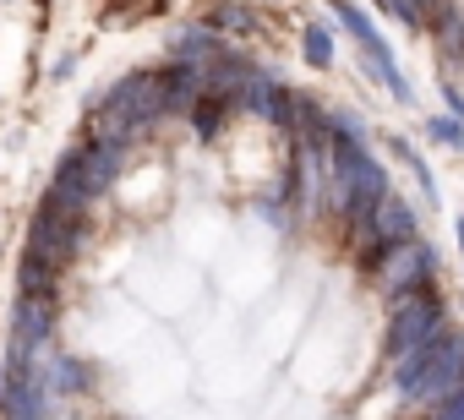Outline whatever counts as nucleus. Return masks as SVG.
<instances>
[{"mask_svg": "<svg viewBox=\"0 0 464 420\" xmlns=\"http://www.w3.org/2000/svg\"><path fill=\"white\" fill-rule=\"evenodd\" d=\"M426 137L442 142V148H464V120H453V115H431V120H426Z\"/></svg>", "mask_w": 464, "mask_h": 420, "instance_id": "obj_19", "label": "nucleus"}, {"mask_svg": "<svg viewBox=\"0 0 464 420\" xmlns=\"http://www.w3.org/2000/svg\"><path fill=\"white\" fill-rule=\"evenodd\" d=\"M442 328H448V311H442L437 284H431V290H415V295L388 301V360H399V355H410V349L431 344Z\"/></svg>", "mask_w": 464, "mask_h": 420, "instance_id": "obj_1", "label": "nucleus"}, {"mask_svg": "<svg viewBox=\"0 0 464 420\" xmlns=\"http://www.w3.org/2000/svg\"><path fill=\"white\" fill-rule=\"evenodd\" d=\"M99 104L137 137V131H148L153 120L169 115V110H164V72H131V77H121Z\"/></svg>", "mask_w": 464, "mask_h": 420, "instance_id": "obj_3", "label": "nucleus"}, {"mask_svg": "<svg viewBox=\"0 0 464 420\" xmlns=\"http://www.w3.org/2000/svg\"><path fill=\"white\" fill-rule=\"evenodd\" d=\"M334 12H339V23L350 28V39L366 50V66H372V77L393 93V104H415V93H410V82H404V72L393 66V55H388V44H382V33L372 28V17L361 12V6H350V0H334Z\"/></svg>", "mask_w": 464, "mask_h": 420, "instance_id": "obj_7", "label": "nucleus"}, {"mask_svg": "<svg viewBox=\"0 0 464 420\" xmlns=\"http://www.w3.org/2000/svg\"><path fill=\"white\" fill-rule=\"evenodd\" d=\"M55 268L50 262H39L34 252H23V268H17V295H55Z\"/></svg>", "mask_w": 464, "mask_h": 420, "instance_id": "obj_17", "label": "nucleus"}, {"mask_svg": "<svg viewBox=\"0 0 464 420\" xmlns=\"http://www.w3.org/2000/svg\"><path fill=\"white\" fill-rule=\"evenodd\" d=\"M229 110H236V104H229V99H218V93H208V88H202V93H197V104H191L186 115H191V126H197V137H202V142H213V137L224 131V120H229Z\"/></svg>", "mask_w": 464, "mask_h": 420, "instance_id": "obj_16", "label": "nucleus"}, {"mask_svg": "<svg viewBox=\"0 0 464 420\" xmlns=\"http://www.w3.org/2000/svg\"><path fill=\"white\" fill-rule=\"evenodd\" d=\"M426 28H431V39H437V55L464 61V12L453 6V0H437V6L426 12Z\"/></svg>", "mask_w": 464, "mask_h": 420, "instance_id": "obj_12", "label": "nucleus"}, {"mask_svg": "<svg viewBox=\"0 0 464 420\" xmlns=\"http://www.w3.org/2000/svg\"><path fill=\"white\" fill-rule=\"evenodd\" d=\"M459 382H464V339H459L453 328H442V333L426 344V360H420L415 382L404 387V398L420 404V409H431V404H442Z\"/></svg>", "mask_w": 464, "mask_h": 420, "instance_id": "obj_2", "label": "nucleus"}, {"mask_svg": "<svg viewBox=\"0 0 464 420\" xmlns=\"http://www.w3.org/2000/svg\"><path fill=\"white\" fill-rule=\"evenodd\" d=\"M415 207L399 196V191H388L377 207H372V235L382 241V246H399V241H415Z\"/></svg>", "mask_w": 464, "mask_h": 420, "instance_id": "obj_9", "label": "nucleus"}, {"mask_svg": "<svg viewBox=\"0 0 464 420\" xmlns=\"http://www.w3.org/2000/svg\"><path fill=\"white\" fill-rule=\"evenodd\" d=\"M431 420H464V382H459L442 404H431Z\"/></svg>", "mask_w": 464, "mask_h": 420, "instance_id": "obj_21", "label": "nucleus"}, {"mask_svg": "<svg viewBox=\"0 0 464 420\" xmlns=\"http://www.w3.org/2000/svg\"><path fill=\"white\" fill-rule=\"evenodd\" d=\"M257 77H263V66H252L246 55H229V50L213 66H202V88L218 93V99H229V104H246V93H252Z\"/></svg>", "mask_w": 464, "mask_h": 420, "instance_id": "obj_8", "label": "nucleus"}, {"mask_svg": "<svg viewBox=\"0 0 464 420\" xmlns=\"http://www.w3.org/2000/svg\"><path fill=\"white\" fill-rule=\"evenodd\" d=\"M246 104H252V110H257L263 120H274L279 131H295V93H290V88H279V82H274L268 72H263V77L252 82Z\"/></svg>", "mask_w": 464, "mask_h": 420, "instance_id": "obj_11", "label": "nucleus"}, {"mask_svg": "<svg viewBox=\"0 0 464 420\" xmlns=\"http://www.w3.org/2000/svg\"><path fill=\"white\" fill-rule=\"evenodd\" d=\"M377 6H382L393 23H404V28H426V12H420V0H377Z\"/></svg>", "mask_w": 464, "mask_h": 420, "instance_id": "obj_20", "label": "nucleus"}, {"mask_svg": "<svg viewBox=\"0 0 464 420\" xmlns=\"http://www.w3.org/2000/svg\"><path fill=\"white\" fill-rule=\"evenodd\" d=\"M197 93H202V72L197 66H164V110L169 115H186L191 104H197Z\"/></svg>", "mask_w": 464, "mask_h": 420, "instance_id": "obj_14", "label": "nucleus"}, {"mask_svg": "<svg viewBox=\"0 0 464 420\" xmlns=\"http://www.w3.org/2000/svg\"><path fill=\"white\" fill-rule=\"evenodd\" d=\"M202 23H208L213 33H241V39H252V33L263 28V17H257L252 6H241V0H213Z\"/></svg>", "mask_w": 464, "mask_h": 420, "instance_id": "obj_15", "label": "nucleus"}, {"mask_svg": "<svg viewBox=\"0 0 464 420\" xmlns=\"http://www.w3.org/2000/svg\"><path fill=\"white\" fill-rule=\"evenodd\" d=\"M50 333H55V306H50V295H17L12 344H6V371H34V366L44 360Z\"/></svg>", "mask_w": 464, "mask_h": 420, "instance_id": "obj_5", "label": "nucleus"}, {"mask_svg": "<svg viewBox=\"0 0 464 420\" xmlns=\"http://www.w3.org/2000/svg\"><path fill=\"white\" fill-rule=\"evenodd\" d=\"M442 99H448V115H453V120H464V93H459V88H453V82H448V88H442Z\"/></svg>", "mask_w": 464, "mask_h": 420, "instance_id": "obj_22", "label": "nucleus"}, {"mask_svg": "<svg viewBox=\"0 0 464 420\" xmlns=\"http://www.w3.org/2000/svg\"><path fill=\"white\" fill-rule=\"evenodd\" d=\"M453 230H459V252H464V219H459V224H453Z\"/></svg>", "mask_w": 464, "mask_h": 420, "instance_id": "obj_23", "label": "nucleus"}, {"mask_svg": "<svg viewBox=\"0 0 464 420\" xmlns=\"http://www.w3.org/2000/svg\"><path fill=\"white\" fill-rule=\"evenodd\" d=\"M372 279H377V290L388 301H399V295H415V290L437 284V257H431L426 241H399V246L382 252V262L372 268Z\"/></svg>", "mask_w": 464, "mask_h": 420, "instance_id": "obj_4", "label": "nucleus"}, {"mask_svg": "<svg viewBox=\"0 0 464 420\" xmlns=\"http://www.w3.org/2000/svg\"><path fill=\"white\" fill-rule=\"evenodd\" d=\"M169 55H175V66H213L218 55H224V33H213L208 23H197V28H180L175 39H169Z\"/></svg>", "mask_w": 464, "mask_h": 420, "instance_id": "obj_10", "label": "nucleus"}, {"mask_svg": "<svg viewBox=\"0 0 464 420\" xmlns=\"http://www.w3.org/2000/svg\"><path fill=\"white\" fill-rule=\"evenodd\" d=\"M301 50H306V61H312V66H334V33H328L323 23H306Z\"/></svg>", "mask_w": 464, "mask_h": 420, "instance_id": "obj_18", "label": "nucleus"}, {"mask_svg": "<svg viewBox=\"0 0 464 420\" xmlns=\"http://www.w3.org/2000/svg\"><path fill=\"white\" fill-rule=\"evenodd\" d=\"M121 164H126V148H115V142H82V169H88V191L93 196H104L115 186Z\"/></svg>", "mask_w": 464, "mask_h": 420, "instance_id": "obj_13", "label": "nucleus"}, {"mask_svg": "<svg viewBox=\"0 0 464 420\" xmlns=\"http://www.w3.org/2000/svg\"><path fill=\"white\" fill-rule=\"evenodd\" d=\"M28 252H34L39 262H50L55 273L72 268V257L82 252V214H66V207L39 202L34 230H28Z\"/></svg>", "mask_w": 464, "mask_h": 420, "instance_id": "obj_6", "label": "nucleus"}]
</instances>
